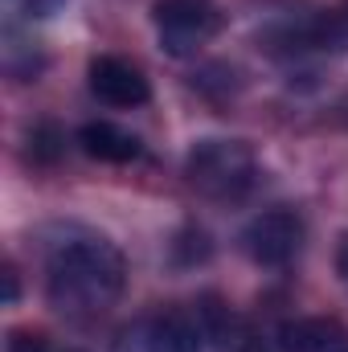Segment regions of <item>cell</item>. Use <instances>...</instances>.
Wrapping results in <instances>:
<instances>
[{
    "label": "cell",
    "instance_id": "6da1fadb",
    "mask_svg": "<svg viewBox=\"0 0 348 352\" xmlns=\"http://www.w3.org/2000/svg\"><path fill=\"white\" fill-rule=\"evenodd\" d=\"M127 283V263L107 234L66 226L45 246V299L66 320L107 316Z\"/></svg>",
    "mask_w": 348,
    "mask_h": 352
},
{
    "label": "cell",
    "instance_id": "7a4b0ae2",
    "mask_svg": "<svg viewBox=\"0 0 348 352\" xmlns=\"http://www.w3.org/2000/svg\"><path fill=\"white\" fill-rule=\"evenodd\" d=\"M115 352H274L221 299H193L140 316L115 336Z\"/></svg>",
    "mask_w": 348,
    "mask_h": 352
},
{
    "label": "cell",
    "instance_id": "3957f363",
    "mask_svg": "<svg viewBox=\"0 0 348 352\" xmlns=\"http://www.w3.org/2000/svg\"><path fill=\"white\" fill-rule=\"evenodd\" d=\"M184 176L205 201L238 205L254 192L262 168L250 144H242V140H201L184 160Z\"/></svg>",
    "mask_w": 348,
    "mask_h": 352
},
{
    "label": "cell",
    "instance_id": "277c9868",
    "mask_svg": "<svg viewBox=\"0 0 348 352\" xmlns=\"http://www.w3.org/2000/svg\"><path fill=\"white\" fill-rule=\"evenodd\" d=\"M152 21H156L164 54H173V58L197 54L221 29V12L213 8V0H156Z\"/></svg>",
    "mask_w": 348,
    "mask_h": 352
},
{
    "label": "cell",
    "instance_id": "5b68a950",
    "mask_svg": "<svg viewBox=\"0 0 348 352\" xmlns=\"http://www.w3.org/2000/svg\"><path fill=\"white\" fill-rule=\"evenodd\" d=\"M303 217L295 209H266L246 221L242 230V250L259 266H287L303 250Z\"/></svg>",
    "mask_w": 348,
    "mask_h": 352
},
{
    "label": "cell",
    "instance_id": "8992f818",
    "mask_svg": "<svg viewBox=\"0 0 348 352\" xmlns=\"http://www.w3.org/2000/svg\"><path fill=\"white\" fill-rule=\"evenodd\" d=\"M87 78H90V94L107 107H144L152 98L144 70L123 62V58H94Z\"/></svg>",
    "mask_w": 348,
    "mask_h": 352
},
{
    "label": "cell",
    "instance_id": "52a82bcc",
    "mask_svg": "<svg viewBox=\"0 0 348 352\" xmlns=\"http://www.w3.org/2000/svg\"><path fill=\"white\" fill-rule=\"evenodd\" d=\"M283 352H348V332L336 320H291L279 328Z\"/></svg>",
    "mask_w": 348,
    "mask_h": 352
},
{
    "label": "cell",
    "instance_id": "ba28073f",
    "mask_svg": "<svg viewBox=\"0 0 348 352\" xmlns=\"http://www.w3.org/2000/svg\"><path fill=\"white\" fill-rule=\"evenodd\" d=\"M78 144L90 160H102V164H131L140 156V140L115 123H87L78 131Z\"/></svg>",
    "mask_w": 348,
    "mask_h": 352
},
{
    "label": "cell",
    "instance_id": "9c48e42d",
    "mask_svg": "<svg viewBox=\"0 0 348 352\" xmlns=\"http://www.w3.org/2000/svg\"><path fill=\"white\" fill-rule=\"evenodd\" d=\"M8 352H58L45 336H37V332H12L8 336Z\"/></svg>",
    "mask_w": 348,
    "mask_h": 352
},
{
    "label": "cell",
    "instance_id": "30bf717a",
    "mask_svg": "<svg viewBox=\"0 0 348 352\" xmlns=\"http://www.w3.org/2000/svg\"><path fill=\"white\" fill-rule=\"evenodd\" d=\"M4 299H8V303H17V270H12V266L4 270Z\"/></svg>",
    "mask_w": 348,
    "mask_h": 352
},
{
    "label": "cell",
    "instance_id": "8fae6325",
    "mask_svg": "<svg viewBox=\"0 0 348 352\" xmlns=\"http://www.w3.org/2000/svg\"><path fill=\"white\" fill-rule=\"evenodd\" d=\"M336 270H340V278L348 283V238L340 242V250H336Z\"/></svg>",
    "mask_w": 348,
    "mask_h": 352
},
{
    "label": "cell",
    "instance_id": "7c38bea8",
    "mask_svg": "<svg viewBox=\"0 0 348 352\" xmlns=\"http://www.w3.org/2000/svg\"><path fill=\"white\" fill-rule=\"evenodd\" d=\"M70 352H78V349H70Z\"/></svg>",
    "mask_w": 348,
    "mask_h": 352
}]
</instances>
